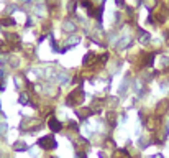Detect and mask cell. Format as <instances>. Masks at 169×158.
Masks as SVG:
<instances>
[{"label": "cell", "instance_id": "obj_7", "mask_svg": "<svg viewBox=\"0 0 169 158\" xmlns=\"http://www.w3.org/2000/svg\"><path fill=\"white\" fill-rule=\"evenodd\" d=\"M62 30H66V31H74V30H76V25H74L72 21H66V23L62 25Z\"/></svg>", "mask_w": 169, "mask_h": 158}, {"label": "cell", "instance_id": "obj_9", "mask_svg": "<svg viewBox=\"0 0 169 158\" xmlns=\"http://www.w3.org/2000/svg\"><path fill=\"white\" fill-rule=\"evenodd\" d=\"M153 61H154V55L151 53V55H148V56L144 58V66H151Z\"/></svg>", "mask_w": 169, "mask_h": 158}, {"label": "cell", "instance_id": "obj_14", "mask_svg": "<svg viewBox=\"0 0 169 158\" xmlns=\"http://www.w3.org/2000/svg\"><path fill=\"white\" fill-rule=\"evenodd\" d=\"M15 150H26V145H25V143H16Z\"/></svg>", "mask_w": 169, "mask_h": 158}, {"label": "cell", "instance_id": "obj_6", "mask_svg": "<svg viewBox=\"0 0 169 158\" xmlns=\"http://www.w3.org/2000/svg\"><path fill=\"white\" fill-rule=\"evenodd\" d=\"M94 59H95V55H94V53H87V55L84 56V64L87 66V64H90Z\"/></svg>", "mask_w": 169, "mask_h": 158}, {"label": "cell", "instance_id": "obj_15", "mask_svg": "<svg viewBox=\"0 0 169 158\" xmlns=\"http://www.w3.org/2000/svg\"><path fill=\"white\" fill-rule=\"evenodd\" d=\"M76 5H77V2H71V3H69V12H74V8H76Z\"/></svg>", "mask_w": 169, "mask_h": 158}, {"label": "cell", "instance_id": "obj_10", "mask_svg": "<svg viewBox=\"0 0 169 158\" xmlns=\"http://www.w3.org/2000/svg\"><path fill=\"white\" fill-rule=\"evenodd\" d=\"M115 158H128V155H127L125 150H120V152L115 153Z\"/></svg>", "mask_w": 169, "mask_h": 158}, {"label": "cell", "instance_id": "obj_8", "mask_svg": "<svg viewBox=\"0 0 169 158\" xmlns=\"http://www.w3.org/2000/svg\"><path fill=\"white\" fill-rule=\"evenodd\" d=\"M0 23H2V26H12V25H15V20L13 18H3Z\"/></svg>", "mask_w": 169, "mask_h": 158}, {"label": "cell", "instance_id": "obj_16", "mask_svg": "<svg viewBox=\"0 0 169 158\" xmlns=\"http://www.w3.org/2000/svg\"><path fill=\"white\" fill-rule=\"evenodd\" d=\"M76 158H87V157H86V153L79 152V153H77V155H76Z\"/></svg>", "mask_w": 169, "mask_h": 158}, {"label": "cell", "instance_id": "obj_4", "mask_svg": "<svg viewBox=\"0 0 169 158\" xmlns=\"http://www.w3.org/2000/svg\"><path fill=\"white\" fill-rule=\"evenodd\" d=\"M89 114H92V109H79V110H77V115H79V119H81V120L87 119Z\"/></svg>", "mask_w": 169, "mask_h": 158}, {"label": "cell", "instance_id": "obj_1", "mask_svg": "<svg viewBox=\"0 0 169 158\" xmlns=\"http://www.w3.org/2000/svg\"><path fill=\"white\" fill-rule=\"evenodd\" d=\"M84 101V91H82L81 87H77V89H74V91L67 96L66 99V104L67 106H74V104H79V102Z\"/></svg>", "mask_w": 169, "mask_h": 158}, {"label": "cell", "instance_id": "obj_5", "mask_svg": "<svg viewBox=\"0 0 169 158\" xmlns=\"http://www.w3.org/2000/svg\"><path fill=\"white\" fill-rule=\"evenodd\" d=\"M140 41H141V43H144V45L148 43V41H149V33H148V31L140 30Z\"/></svg>", "mask_w": 169, "mask_h": 158}, {"label": "cell", "instance_id": "obj_11", "mask_svg": "<svg viewBox=\"0 0 169 158\" xmlns=\"http://www.w3.org/2000/svg\"><path fill=\"white\" fill-rule=\"evenodd\" d=\"M82 7H84V8H92V3H90V2H89V0H82V3H81Z\"/></svg>", "mask_w": 169, "mask_h": 158}, {"label": "cell", "instance_id": "obj_3", "mask_svg": "<svg viewBox=\"0 0 169 158\" xmlns=\"http://www.w3.org/2000/svg\"><path fill=\"white\" fill-rule=\"evenodd\" d=\"M48 125H49V128H51L53 132H59V130H61V122H59V120H57L56 117H51L49 119V122H48Z\"/></svg>", "mask_w": 169, "mask_h": 158}, {"label": "cell", "instance_id": "obj_17", "mask_svg": "<svg viewBox=\"0 0 169 158\" xmlns=\"http://www.w3.org/2000/svg\"><path fill=\"white\" fill-rule=\"evenodd\" d=\"M115 3H117L118 7H123L125 3H123V0H115Z\"/></svg>", "mask_w": 169, "mask_h": 158}, {"label": "cell", "instance_id": "obj_13", "mask_svg": "<svg viewBox=\"0 0 169 158\" xmlns=\"http://www.w3.org/2000/svg\"><path fill=\"white\" fill-rule=\"evenodd\" d=\"M108 122H110V124H112V125H115V114H112V112H110V114H108Z\"/></svg>", "mask_w": 169, "mask_h": 158}, {"label": "cell", "instance_id": "obj_12", "mask_svg": "<svg viewBox=\"0 0 169 158\" xmlns=\"http://www.w3.org/2000/svg\"><path fill=\"white\" fill-rule=\"evenodd\" d=\"M20 104H28V96L26 94H21L20 96Z\"/></svg>", "mask_w": 169, "mask_h": 158}, {"label": "cell", "instance_id": "obj_2", "mask_svg": "<svg viewBox=\"0 0 169 158\" xmlns=\"http://www.w3.org/2000/svg\"><path fill=\"white\" fill-rule=\"evenodd\" d=\"M38 145H40L41 148H44V150H51V148L57 147V143H56V140H54L53 135H48V137L40 138V140H38Z\"/></svg>", "mask_w": 169, "mask_h": 158}]
</instances>
